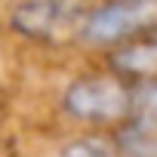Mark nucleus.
Wrapping results in <instances>:
<instances>
[{
  "label": "nucleus",
  "mask_w": 157,
  "mask_h": 157,
  "mask_svg": "<svg viewBox=\"0 0 157 157\" xmlns=\"http://www.w3.org/2000/svg\"><path fill=\"white\" fill-rule=\"evenodd\" d=\"M132 117L157 123V77L132 86Z\"/></svg>",
  "instance_id": "6"
},
{
  "label": "nucleus",
  "mask_w": 157,
  "mask_h": 157,
  "mask_svg": "<svg viewBox=\"0 0 157 157\" xmlns=\"http://www.w3.org/2000/svg\"><path fill=\"white\" fill-rule=\"evenodd\" d=\"M80 19L83 13L71 0H19L10 13L13 31L34 43H59L68 34H77Z\"/></svg>",
  "instance_id": "3"
},
{
  "label": "nucleus",
  "mask_w": 157,
  "mask_h": 157,
  "mask_svg": "<svg viewBox=\"0 0 157 157\" xmlns=\"http://www.w3.org/2000/svg\"><path fill=\"white\" fill-rule=\"evenodd\" d=\"M62 108L80 123H123L132 117V83L120 74H83L62 93Z\"/></svg>",
  "instance_id": "1"
},
{
  "label": "nucleus",
  "mask_w": 157,
  "mask_h": 157,
  "mask_svg": "<svg viewBox=\"0 0 157 157\" xmlns=\"http://www.w3.org/2000/svg\"><path fill=\"white\" fill-rule=\"evenodd\" d=\"M56 157H117V151L99 136H83V139L68 142Z\"/></svg>",
  "instance_id": "7"
},
{
  "label": "nucleus",
  "mask_w": 157,
  "mask_h": 157,
  "mask_svg": "<svg viewBox=\"0 0 157 157\" xmlns=\"http://www.w3.org/2000/svg\"><path fill=\"white\" fill-rule=\"evenodd\" d=\"M148 31H157V0H108L83 13L77 37L90 46H120Z\"/></svg>",
  "instance_id": "2"
},
{
  "label": "nucleus",
  "mask_w": 157,
  "mask_h": 157,
  "mask_svg": "<svg viewBox=\"0 0 157 157\" xmlns=\"http://www.w3.org/2000/svg\"><path fill=\"white\" fill-rule=\"evenodd\" d=\"M111 68L123 80H154L157 77V31H148L136 40H126L114 46L111 52Z\"/></svg>",
  "instance_id": "4"
},
{
  "label": "nucleus",
  "mask_w": 157,
  "mask_h": 157,
  "mask_svg": "<svg viewBox=\"0 0 157 157\" xmlns=\"http://www.w3.org/2000/svg\"><path fill=\"white\" fill-rule=\"evenodd\" d=\"M114 151L120 157H157V123L129 117L117 126Z\"/></svg>",
  "instance_id": "5"
}]
</instances>
